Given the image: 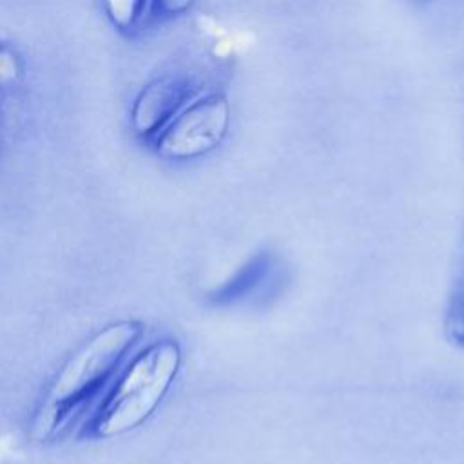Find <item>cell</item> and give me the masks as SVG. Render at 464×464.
I'll list each match as a JSON object with an SVG mask.
<instances>
[{"label":"cell","mask_w":464,"mask_h":464,"mask_svg":"<svg viewBox=\"0 0 464 464\" xmlns=\"http://www.w3.org/2000/svg\"><path fill=\"white\" fill-rule=\"evenodd\" d=\"M158 2H160L161 9H163L165 13H169V14H178V13L185 11L187 7H190V4H192L194 0H158Z\"/></svg>","instance_id":"cell-6"},{"label":"cell","mask_w":464,"mask_h":464,"mask_svg":"<svg viewBox=\"0 0 464 464\" xmlns=\"http://www.w3.org/2000/svg\"><path fill=\"white\" fill-rule=\"evenodd\" d=\"M230 109L223 96L208 94L192 102L158 140L161 156L185 160L208 152L225 136Z\"/></svg>","instance_id":"cell-3"},{"label":"cell","mask_w":464,"mask_h":464,"mask_svg":"<svg viewBox=\"0 0 464 464\" xmlns=\"http://www.w3.org/2000/svg\"><path fill=\"white\" fill-rule=\"evenodd\" d=\"M141 334L140 323L118 321L85 341L63 362L47 388L33 419L34 439H54L83 413L114 382Z\"/></svg>","instance_id":"cell-1"},{"label":"cell","mask_w":464,"mask_h":464,"mask_svg":"<svg viewBox=\"0 0 464 464\" xmlns=\"http://www.w3.org/2000/svg\"><path fill=\"white\" fill-rule=\"evenodd\" d=\"M185 102L183 87L170 80H161L149 85L138 98L132 112L134 129L140 134L158 130Z\"/></svg>","instance_id":"cell-4"},{"label":"cell","mask_w":464,"mask_h":464,"mask_svg":"<svg viewBox=\"0 0 464 464\" xmlns=\"http://www.w3.org/2000/svg\"><path fill=\"white\" fill-rule=\"evenodd\" d=\"M145 0H107V9L112 18V22L125 29L136 22V18L141 14Z\"/></svg>","instance_id":"cell-5"},{"label":"cell","mask_w":464,"mask_h":464,"mask_svg":"<svg viewBox=\"0 0 464 464\" xmlns=\"http://www.w3.org/2000/svg\"><path fill=\"white\" fill-rule=\"evenodd\" d=\"M181 362L174 341H158L134 355L118 373L91 422V433L111 439L141 426L160 406Z\"/></svg>","instance_id":"cell-2"}]
</instances>
